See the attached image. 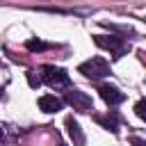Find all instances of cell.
<instances>
[{
    "label": "cell",
    "instance_id": "cell-14",
    "mask_svg": "<svg viewBox=\"0 0 146 146\" xmlns=\"http://www.w3.org/2000/svg\"><path fill=\"white\" fill-rule=\"evenodd\" d=\"M59 146H66V144H59Z\"/></svg>",
    "mask_w": 146,
    "mask_h": 146
},
{
    "label": "cell",
    "instance_id": "cell-11",
    "mask_svg": "<svg viewBox=\"0 0 146 146\" xmlns=\"http://www.w3.org/2000/svg\"><path fill=\"white\" fill-rule=\"evenodd\" d=\"M135 114H137L141 121H146V98H141V100L135 103Z\"/></svg>",
    "mask_w": 146,
    "mask_h": 146
},
{
    "label": "cell",
    "instance_id": "cell-1",
    "mask_svg": "<svg viewBox=\"0 0 146 146\" xmlns=\"http://www.w3.org/2000/svg\"><path fill=\"white\" fill-rule=\"evenodd\" d=\"M78 73H82V75L89 78V80H103V78H107L112 71H110V64H107L103 57H91V59H87V62H82V64L78 66Z\"/></svg>",
    "mask_w": 146,
    "mask_h": 146
},
{
    "label": "cell",
    "instance_id": "cell-2",
    "mask_svg": "<svg viewBox=\"0 0 146 146\" xmlns=\"http://www.w3.org/2000/svg\"><path fill=\"white\" fill-rule=\"evenodd\" d=\"M41 82H46L48 87H52V89H71V78H68V73L64 71V68H59V66H43L41 68Z\"/></svg>",
    "mask_w": 146,
    "mask_h": 146
},
{
    "label": "cell",
    "instance_id": "cell-7",
    "mask_svg": "<svg viewBox=\"0 0 146 146\" xmlns=\"http://www.w3.org/2000/svg\"><path fill=\"white\" fill-rule=\"evenodd\" d=\"M64 125H66V132H68V137L73 139V146H84V132H82L80 123H78L73 116H66Z\"/></svg>",
    "mask_w": 146,
    "mask_h": 146
},
{
    "label": "cell",
    "instance_id": "cell-13",
    "mask_svg": "<svg viewBox=\"0 0 146 146\" xmlns=\"http://www.w3.org/2000/svg\"><path fill=\"white\" fill-rule=\"evenodd\" d=\"M2 137H5V130H2V128H0V141H2Z\"/></svg>",
    "mask_w": 146,
    "mask_h": 146
},
{
    "label": "cell",
    "instance_id": "cell-10",
    "mask_svg": "<svg viewBox=\"0 0 146 146\" xmlns=\"http://www.w3.org/2000/svg\"><path fill=\"white\" fill-rule=\"evenodd\" d=\"M25 78H27V84H30L32 89H39V87H41V78L36 75V71H27Z\"/></svg>",
    "mask_w": 146,
    "mask_h": 146
},
{
    "label": "cell",
    "instance_id": "cell-5",
    "mask_svg": "<svg viewBox=\"0 0 146 146\" xmlns=\"http://www.w3.org/2000/svg\"><path fill=\"white\" fill-rule=\"evenodd\" d=\"M98 94H100V98H103L110 107L121 105V103L125 100V94H123L119 87H114V84H100V87H98Z\"/></svg>",
    "mask_w": 146,
    "mask_h": 146
},
{
    "label": "cell",
    "instance_id": "cell-8",
    "mask_svg": "<svg viewBox=\"0 0 146 146\" xmlns=\"http://www.w3.org/2000/svg\"><path fill=\"white\" fill-rule=\"evenodd\" d=\"M94 119H96V123H100L105 130H110V132H114V135L119 132V123H121V116H119L114 110H112L107 116H100V114H98V116H94Z\"/></svg>",
    "mask_w": 146,
    "mask_h": 146
},
{
    "label": "cell",
    "instance_id": "cell-15",
    "mask_svg": "<svg viewBox=\"0 0 146 146\" xmlns=\"http://www.w3.org/2000/svg\"><path fill=\"white\" fill-rule=\"evenodd\" d=\"M0 96H2V89H0Z\"/></svg>",
    "mask_w": 146,
    "mask_h": 146
},
{
    "label": "cell",
    "instance_id": "cell-4",
    "mask_svg": "<svg viewBox=\"0 0 146 146\" xmlns=\"http://www.w3.org/2000/svg\"><path fill=\"white\" fill-rule=\"evenodd\" d=\"M64 103L73 105V110H78V112H89V110H94L91 96H87L84 91H80V89H75V87H71V89L66 91Z\"/></svg>",
    "mask_w": 146,
    "mask_h": 146
},
{
    "label": "cell",
    "instance_id": "cell-3",
    "mask_svg": "<svg viewBox=\"0 0 146 146\" xmlns=\"http://www.w3.org/2000/svg\"><path fill=\"white\" fill-rule=\"evenodd\" d=\"M94 41H96V46L110 50L114 57H123L128 52V48H130L123 41V36H116V34H94Z\"/></svg>",
    "mask_w": 146,
    "mask_h": 146
},
{
    "label": "cell",
    "instance_id": "cell-6",
    "mask_svg": "<svg viewBox=\"0 0 146 146\" xmlns=\"http://www.w3.org/2000/svg\"><path fill=\"white\" fill-rule=\"evenodd\" d=\"M39 107H41L46 114H55V112H59V110L64 107V100L57 98L55 94H43V96L39 98Z\"/></svg>",
    "mask_w": 146,
    "mask_h": 146
},
{
    "label": "cell",
    "instance_id": "cell-9",
    "mask_svg": "<svg viewBox=\"0 0 146 146\" xmlns=\"http://www.w3.org/2000/svg\"><path fill=\"white\" fill-rule=\"evenodd\" d=\"M25 48H27V50H32V52H41V50H48L50 46H48V43H43L41 39H27V41H25Z\"/></svg>",
    "mask_w": 146,
    "mask_h": 146
},
{
    "label": "cell",
    "instance_id": "cell-12",
    "mask_svg": "<svg viewBox=\"0 0 146 146\" xmlns=\"http://www.w3.org/2000/svg\"><path fill=\"white\" fill-rule=\"evenodd\" d=\"M130 144H132V146H146V139H141V137H130Z\"/></svg>",
    "mask_w": 146,
    "mask_h": 146
}]
</instances>
